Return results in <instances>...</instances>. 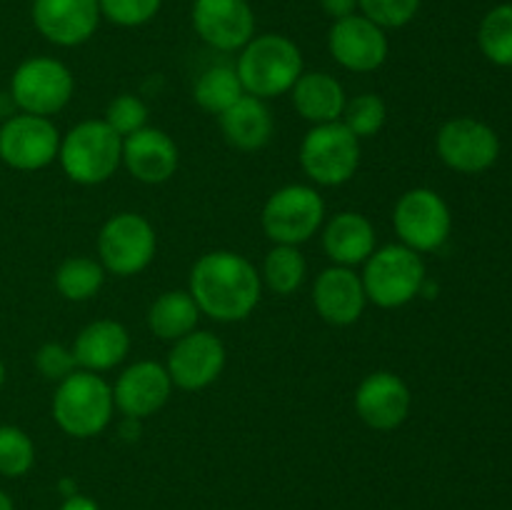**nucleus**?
<instances>
[{"label":"nucleus","mask_w":512,"mask_h":510,"mask_svg":"<svg viewBox=\"0 0 512 510\" xmlns=\"http://www.w3.org/2000/svg\"><path fill=\"white\" fill-rule=\"evenodd\" d=\"M123 165L140 183H168L178 173L180 150L165 130L148 125V128L123 138Z\"/></svg>","instance_id":"obj_20"},{"label":"nucleus","mask_w":512,"mask_h":510,"mask_svg":"<svg viewBox=\"0 0 512 510\" xmlns=\"http://www.w3.org/2000/svg\"><path fill=\"white\" fill-rule=\"evenodd\" d=\"M393 228L410 250L433 253L450 238L453 218L443 195L430 188H410L395 203Z\"/></svg>","instance_id":"obj_10"},{"label":"nucleus","mask_w":512,"mask_h":510,"mask_svg":"<svg viewBox=\"0 0 512 510\" xmlns=\"http://www.w3.org/2000/svg\"><path fill=\"white\" fill-rule=\"evenodd\" d=\"M355 413L368 428L395 430L408 420L413 395L408 383L390 370H375L355 390Z\"/></svg>","instance_id":"obj_16"},{"label":"nucleus","mask_w":512,"mask_h":510,"mask_svg":"<svg viewBox=\"0 0 512 510\" xmlns=\"http://www.w3.org/2000/svg\"><path fill=\"white\" fill-rule=\"evenodd\" d=\"M18 113V108H15L13 98H10V93H0V120H8L13 118V115Z\"/></svg>","instance_id":"obj_38"},{"label":"nucleus","mask_w":512,"mask_h":510,"mask_svg":"<svg viewBox=\"0 0 512 510\" xmlns=\"http://www.w3.org/2000/svg\"><path fill=\"white\" fill-rule=\"evenodd\" d=\"M173 393V380H170L165 365L155 360H138L130 368L118 375L113 388L115 408L125 418L143 420L158 413Z\"/></svg>","instance_id":"obj_18"},{"label":"nucleus","mask_w":512,"mask_h":510,"mask_svg":"<svg viewBox=\"0 0 512 510\" xmlns=\"http://www.w3.org/2000/svg\"><path fill=\"white\" fill-rule=\"evenodd\" d=\"M385 120H388V105L375 93H363L350 98L345 103L343 115H340V123L358 140L375 138L383 130Z\"/></svg>","instance_id":"obj_30"},{"label":"nucleus","mask_w":512,"mask_h":510,"mask_svg":"<svg viewBox=\"0 0 512 510\" xmlns=\"http://www.w3.org/2000/svg\"><path fill=\"white\" fill-rule=\"evenodd\" d=\"M328 50L340 68L350 73H373L388 60V30L375 25L363 13L348 15L330 25Z\"/></svg>","instance_id":"obj_12"},{"label":"nucleus","mask_w":512,"mask_h":510,"mask_svg":"<svg viewBox=\"0 0 512 510\" xmlns=\"http://www.w3.org/2000/svg\"><path fill=\"white\" fill-rule=\"evenodd\" d=\"M128 353L130 333L118 320H93L75 335L73 355L80 370L105 373L123 363Z\"/></svg>","instance_id":"obj_21"},{"label":"nucleus","mask_w":512,"mask_h":510,"mask_svg":"<svg viewBox=\"0 0 512 510\" xmlns=\"http://www.w3.org/2000/svg\"><path fill=\"white\" fill-rule=\"evenodd\" d=\"M105 283V268L100 260L75 255V258L63 260L55 270V290L70 303H85L95 298Z\"/></svg>","instance_id":"obj_27"},{"label":"nucleus","mask_w":512,"mask_h":510,"mask_svg":"<svg viewBox=\"0 0 512 510\" xmlns=\"http://www.w3.org/2000/svg\"><path fill=\"white\" fill-rule=\"evenodd\" d=\"M188 293L200 315L218 323H240L258 308L263 280L245 255L233 250H210L195 260Z\"/></svg>","instance_id":"obj_1"},{"label":"nucleus","mask_w":512,"mask_h":510,"mask_svg":"<svg viewBox=\"0 0 512 510\" xmlns=\"http://www.w3.org/2000/svg\"><path fill=\"white\" fill-rule=\"evenodd\" d=\"M0 510H15L13 500H10V495L5 490H0Z\"/></svg>","instance_id":"obj_39"},{"label":"nucleus","mask_w":512,"mask_h":510,"mask_svg":"<svg viewBox=\"0 0 512 510\" xmlns=\"http://www.w3.org/2000/svg\"><path fill=\"white\" fill-rule=\"evenodd\" d=\"M200 310L188 290H165L150 303L148 328L160 340H180L198 330Z\"/></svg>","instance_id":"obj_25"},{"label":"nucleus","mask_w":512,"mask_h":510,"mask_svg":"<svg viewBox=\"0 0 512 510\" xmlns=\"http://www.w3.org/2000/svg\"><path fill=\"white\" fill-rule=\"evenodd\" d=\"M320 8H323L328 18L340 20L358 13V0H320Z\"/></svg>","instance_id":"obj_36"},{"label":"nucleus","mask_w":512,"mask_h":510,"mask_svg":"<svg viewBox=\"0 0 512 510\" xmlns=\"http://www.w3.org/2000/svg\"><path fill=\"white\" fill-rule=\"evenodd\" d=\"M235 73L243 83L245 95H255L260 100L278 98L290 93L295 80L305 73L303 53L288 35H253V40L240 50Z\"/></svg>","instance_id":"obj_2"},{"label":"nucleus","mask_w":512,"mask_h":510,"mask_svg":"<svg viewBox=\"0 0 512 510\" xmlns=\"http://www.w3.org/2000/svg\"><path fill=\"white\" fill-rule=\"evenodd\" d=\"M5 375H8V370H5L3 358H0V388H3V383H5Z\"/></svg>","instance_id":"obj_40"},{"label":"nucleus","mask_w":512,"mask_h":510,"mask_svg":"<svg viewBox=\"0 0 512 510\" xmlns=\"http://www.w3.org/2000/svg\"><path fill=\"white\" fill-rule=\"evenodd\" d=\"M423 0H358V13L383 30L405 28L418 15Z\"/></svg>","instance_id":"obj_33"},{"label":"nucleus","mask_w":512,"mask_h":510,"mask_svg":"<svg viewBox=\"0 0 512 510\" xmlns=\"http://www.w3.org/2000/svg\"><path fill=\"white\" fill-rule=\"evenodd\" d=\"M375 245H378V235L363 213L343 210L325 223L323 250L333 260V265H343V268L363 265L375 253Z\"/></svg>","instance_id":"obj_22"},{"label":"nucleus","mask_w":512,"mask_h":510,"mask_svg":"<svg viewBox=\"0 0 512 510\" xmlns=\"http://www.w3.org/2000/svg\"><path fill=\"white\" fill-rule=\"evenodd\" d=\"M60 510H100V508H98V503H95V500L88 498V495L73 493V495H68V498H65V503L60 505Z\"/></svg>","instance_id":"obj_37"},{"label":"nucleus","mask_w":512,"mask_h":510,"mask_svg":"<svg viewBox=\"0 0 512 510\" xmlns=\"http://www.w3.org/2000/svg\"><path fill=\"white\" fill-rule=\"evenodd\" d=\"M113 413V388L100 373L75 370L55 388L53 420L70 438H95L108 428Z\"/></svg>","instance_id":"obj_3"},{"label":"nucleus","mask_w":512,"mask_h":510,"mask_svg":"<svg viewBox=\"0 0 512 510\" xmlns=\"http://www.w3.org/2000/svg\"><path fill=\"white\" fill-rule=\"evenodd\" d=\"M35 368L43 378L60 383L78 370V363H75L73 348H65L63 343H43L35 350Z\"/></svg>","instance_id":"obj_35"},{"label":"nucleus","mask_w":512,"mask_h":510,"mask_svg":"<svg viewBox=\"0 0 512 510\" xmlns=\"http://www.w3.org/2000/svg\"><path fill=\"white\" fill-rule=\"evenodd\" d=\"M313 305L320 318L335 328L358 323L368 305L363 278L353 268L330 265L315 278Z\"/></svg>","instance_id":"obj_19"},{"label":"nucleus","mask_w":512,"mask_h":510,"mask_svg":"<svg viewBox=\"0 0 512 510\" xmlns=\"http://www.w3.org/2000/svg\"><path fill=\"white\" fill-rule=\"evenodd\" d=\"M190 20L200 40L220 53L243 50L255 35V10L248 0H195Z\"/></svg>","instance_id":"obj_15"},{"label":"nucleus","mask_w":512,"mask_h":510,"mask_svg":"<svg viewBox=\"0 0 512 510\" xmlns=\"http://www.w3.org/2000/svg\"><path fill=\"white\" fill-rule=\"evenodd\" d=\"M243 95V83L233 65H213V68L203 70L193 88V100L198 103V108L210 115H220Z\"/></svg>","instance_id":"obj_26"},{"label":"nucleus","mask_w":512,"mask_h":510,"mask_svg":"<svg viewBox=\"0 0 512 510\" xmlns=\"http://www.w3.org/2000/svg\"><path fill=\"white\" fill-rule=\"evenodd\" d=\"M35 465V445L18 425H0V475L23 478Z\"/></svg>","instance_id":"obj_31"},{"label":"nucleus","mask_w":512,"mask_h":510,"mask_svg":"<svg viewBox=\"0 0 512 510\" xmlns=\"http://www.w3.org/2000/svg\"><path fill=\"white\" fill-rule=\"evenodd\" d=\"M478 45L485 58L503 68H512V3L498 5L478 28Z\"/></svg>","instance_id":"obj_29"},{"label":"nucleus","mask_w":512,"mask_h":510,"mask_svg":"<svg viewBox=\"0 0 512 510\" xmlns=\"http://www.w3.org/2000/svg\"><path fill=\"white\" fill-rule=\"evenodd\" d=\"M440 160L458 173L475 175L488 170L500 155V138L490 125L475 118L448 120L435 138Z\"/></svg>","instance_id":"obj_14"},{"label":"nucleus","mask_w":512,"mask_h":510,"mask_svg":"<svg viewBox=\"0 0 512 510\" xmlns=\"http://www.w3.org/2000/svg\"><path fill=\"white\" fill-rule=\"evenodd\" d=\"M100 15L120 28H140L163 8V0H98Z\"/></svg>","instance_id":"obj_34"},{"label":"nucleus","mask_w":512,"mask_h":510,"mask_svg":"<svg viewBox=\"0 0 512 510\" xmlns=\"http://www.w3.org/2000/svg\"><path fill=\"white\" fill-rule=\"evenodd\" d=\"M225 360H228V353L218 335L208 330H193L175 340L165 370L173 380V388L195 393L213 385L223 375Z\"/></svg>","instance_id":"obj_13"},{"label":"nucleus","mask_w":512,"mask_h":510,"mask_svg":"<svg viewBox=\"0 0 512 510\" xmlns=\"http://www.w3.org/2000/svg\"><path fill=\"white\" fill-rule=\"evenodd\" d=\"M148 105L133 93H123L118 98H113L105 108V123L120 135V138H128V135L138 133V130L148 128Z\"/></svg>","instance_id":"obj_32"},{"label":"nucleus","mask_w":512,"mask_h":510,"mask_svg":"<svg viewBox=\"0 0 512 510\" xmlns=\"http://www.w3.org/2000/svg\"><path fill=\"white\" fill-rule=\"evenodd\" d=\"M218 123L225 143L243 153L263 150L275 133L270 108L265 105V100L255 98V95H243L235 100L228 110L218 115Z\"/></svg>","instance_id":"obj_23"},{"label":"nucleus","mask_w":512,"mask_h":510,"mask_svg":"<svg viewBox=\"0 0 512 510\" xmlns=\"http://www.w3.org/2000/svg\"><path fill=\"white\" fill-rule=\"evenodd\" d=\"M58 160L78 185H100L123 165V138L105 120H83L60 138Z\"/></svg>","instance_id":"obj_4"},{"label":"nucleus","mask_w":512,"mask_h":510,"mask_svg":"<svg viewBox=\"0 0 512 510\" xmlns=\"http://www.w3.org/2000/svg\"><path fill=\"white\" fill-rule=\"evenodd\" d=\"M290 98H293V108L298 110L300 118L308 120L310 125L335 123L348 103V95H345L340 80L323 70L300 75L290 88Z\"/></svg>","instance_id":"obj_24"},{"label":"nucleus","mask_w":512,"mask_h":510,"mask_svg":"<svg viewBox=\"0 0 512 510\" xmlns=\"http://www.w3.org/2000/svg\"><path fill=\"white\" fill-rule=\"evenodd\" d=\"M363 288L368 303L378 308L393 310L413 303L423 290L428 273L420 253L410 250L408 245L393 243L375 248L363 263Z\"/></svg>","instance_id":"obj_5"},{"label":"nucleus","mask_w":512,"mask_h":510,"mask_svg":"<svg viewBox=\"0 0 512 510\" xmlns=\"http://www.w3.org/2000/svg\"><path fill=\"white\" fill-rule=\"evenodd\" d=\"M300 168L315 185H345L360 168V140L340 120L313 125L300 143Z\"/></svg>","instance_id":"obj_7"},{"label":"nucleus","mask_w":512,"mask_h":510,"mask_svg":"<svg viewBox=\"0 0 512 510\" xmlns=\"http://www.w3.org/2000/svg\"><path fill=\"white\" fill-rule=\"evenodd\" d=\"M305 275H308V263L298 245H273L263 260L260 280L275 295H293L305 283Z\"/></svg>","instance_id":"obj_28"},{"label":"nucleus","mask_w":512,"mask_h":510,"mask_svg":"<svg viewBox=\"0 0 512 510\" xmlns=\"http://www.w3.org/2000/svg\"><path fill=\"white\" fill-rule=\"evenodd\" d=\"M325 200L313 185L293 183L275 190L263 205L260 225L275 245H303L323 228Z\"/></svg>","instance_id":"obj_6"},{"label":"nucleus","mask_w":512,"mask_h":510,"mask_svg":"<svg viewBox=\"0 0 512 510\" xmlns=\"http://www.w3.org/2000/svg\"><path fill=\"white\" fill-rule=\"evenodd\" d=\"M158 235L148 218L138 213H115L98 233V255L105 273L118 278L138 275L153 263Z\"/></svg>","instance_id":"obj_9"},{"label":"nucleus","mask_w":512,"mask_h":510,"mask_svg":"<svg viewBox=\"0 0 512 510\" xmlns=\"http://www.w3.org/2000/svg\"><path fill=\"white\" fill-rule=\"evenodd\" d=\"M60 138L50 118L15 113L0 125V160L20 173H35L58 160Z\"/></svg>","instance_id":"obj_11"},{"label":"nucleus","mask_w":512,"mask_h":510,"mask_svg":"<svg viewBox=\"0 0 512 510\" xmlns=\"http://www.w3.org/2000/svg\"><path fill=\"white\" fill-rule=\"evenodd\" d=\"M30 15L35 30L60 48L88 43L103 18L98 0H33Z\"/></svg>","instance_id":"obj_17"},{"label":"nucleus","mask_w":512,"mask_h":510,"mask_svg":"<svg viewBox=\"0 0 512 510\" xmlns=\"http://www.w3.org/2000/svg\"><path fill=\"white\" fill-rule=\"evenodd\" d=\"M8 93L18 113L50 118L70 103L75 93V78L63 60L35 55L13 70Z\"/></svg>","instance_id":"obj_8"}]
</instances>
